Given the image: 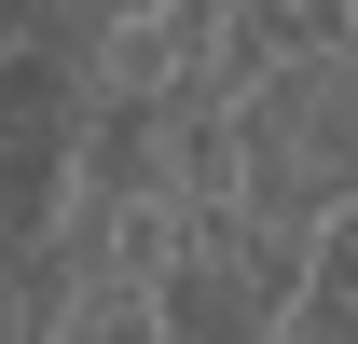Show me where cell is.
I'll return each mask as SVG.
<instances>
[{
	"label": "cell",
	"mask_w": 358,
	"mask_h": 344,
	"mask_svg": "<svg viewBox=\"0 0 358 344\" xmlns=\"http://www.w3.org/2000/svg\"><path fill=\"white\" fill-rule=\"evenodd\" d=\"M289 344H303V331H289Z\"/></svg>",
	"instance_id": "cell-3"
},
{
	"label": "cell",
	"mask_w": 358,
	"mask_h": 344,
	"mask_svg": "<svg viewBox=\"0 0 358 344\" xmlns=\"http://www.w3.org/2000/svg\"><path fill=\"white\" fill-rule=\"evenodd\" d=\"M234 193L262 220H303V234L358 207V28L275 55L234 96Z\"/></svg>",
	"instance_id": "cell-2"
},
{
	"label": "cell",
	"mask_w": 358,
	"mask_h": 344,
	"mask_svg": "<svg viewBox=\"0 0 358 344\" xmlns=\"http://www.w3.org/2000/svg\"><path fill=\"white\" fill-rule=\"evenodd\" d=\"M303 275H317L303 220H262L248 193H179L166 275H152V331L166 344H289Z\"/></svg>",
	"instance_id": "cell-1"
}]
</instances>
